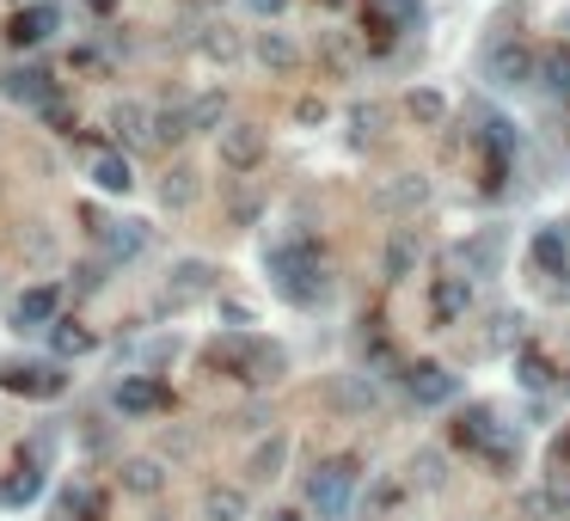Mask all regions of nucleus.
<instances>
[{
	"label": "nucleus",
	"instance_id": "nucleus-1",
	"mask_svg": "<svg viewBox=\"0 0 570 521\" xmlns=\"http://www.w3.org/2000/svg\"><path fill=\"white\" fill-rule=\"evenodd\" d=\"M50 313H55V289L25 294V320H50Z\"/></svg>",
	"mask_w": 570,
	"mask_h": 521
}]
</instances>
